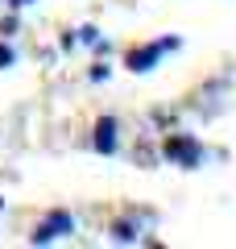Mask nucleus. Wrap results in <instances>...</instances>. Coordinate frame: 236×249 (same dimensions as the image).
I'll return each mask as SVG.
<instances>
[{
    "mask_svg": "<svg viewBox=\"0 0 236 249\" xmlns=\"http://www.w3.org/2000/svg\"><path fill=\"white\" fill-rule=\"evenodd\" d=\"M58 229H75V220H70V216H54L50 224H42V229L34 232V241H50V237H58Z\"/></svg>",
    "mask_w": 236,
    "mask_h": 249,
    "instance_id": "f257e3e1",
    "label": "nucleus"
},
{
    "mask_svg": "<svg viewBox=\"0 0 236 249\" xmlns=\"http://www.w3.org/2000/svg\"><path fill=\"white\" fill-rule=\"evenodd\" d=\"M116 124L112 121H104V124H100V137H96V145H100V150H112V145H116Z\"/></svg>",
    "mask_w": 236,
    "mask_h": 249,
    "instance_id": "f03ea898",
    "label": "nucleus"
}]
</instances>
